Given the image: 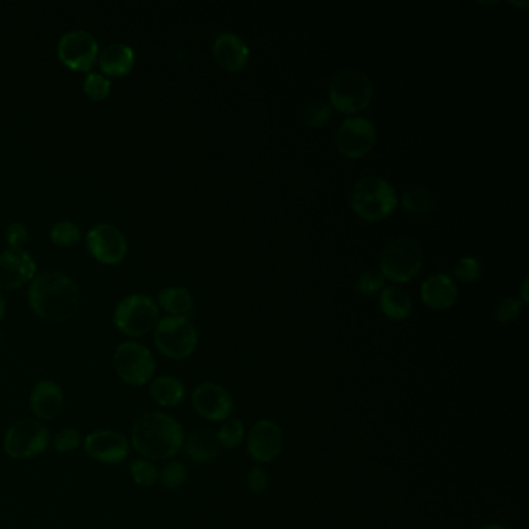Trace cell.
<instances>
[{
    "mask_svg": "<svg viewBox=\"0 0 529 529\" xmlns=\"http://www.w3.org/2000/svg\"><path fill=\"white\" fill-rule=\"evenodd\" d=\"M131 443L150 461H168L183 447L185 432L175 416L165 411H146L131 430Z\"/></svg>",
    "mask_w": 529,
    "mask_h": 529,
    "instance_id": "cell-1",
    "label": "cell"
},
{
    "mask_svg": "<svg viewBox=\"0 0 529 529\" xmlns=\"http://www.w3.org/2000/svg\"><path fill=\"white\" fill-rule=\"evenodd\" d=\"M28 303L37 317L60 323L78 311L79 289L72 278L61 272H44L28 289Z\"/></svg>",
    "mask_w": 529,
    "mask_h": 529,
    "instance_id": "cell-2",
    "label": "cell"
},
{
    "mask_svg": "<svg viewBox=\"0 0 529 529\" xmlns=\"http://www.w3.org/2000/svg\"><path fill=\"white\" fill-rule=\"evenodd\" d=\"M349 204L363 221L379 223L395 213L399 199L391 183L376 175H368L351 190Z\"/></svg>",
    "mask_w": 529,
    "mask_h": 529,
    "instance_id": "cell-3",
    "label": "cell"
},
{
    "mask_svg": "<svg viewBox=\"0 0 529 529\" xmlns=\"http://www.w3.org/2000/svg\"><path fill=\"white\" fill-rule=\"evenodd\" d=\"M374 87L367 73L346 69L336 73L330 85V104L337 112L357 117L370 108L373 102Z\"/></svg>",
    "mask_w": 529,
    "mask_h": 529,
    "instance_id": "cell-4",
    "label": "cell"
},
{
    "mask_svg": "<svg viewBox=\"0 0 529 529\" xmlns=\"http://www.w3.org/2000/svg\"><path fill=\"white\" fill-rule=\"evenodd\" d=\"M424 265L421 247L411 240L399 238L391 240L380 253V273L391 283H410L418 277Z\"/></svg>",
    "mask_w": 529,
    "mask_h": 529,
    "instance_id": "cell-5",
    "label": "cell"
},
{
    "mask_svg": "<svg viewBox=\"0 0 529 529\" xmlns=\"http://www.w3.org/2000/svg\"><path fill=\"white\" fill-rule=\"evenodd\" d=\"M154 343L165 357L183 361L198 348V331L188 317L169 315L159 320L154 328Z\"/></svg>",
    "mask_w": 529,
    "mask_h": 529,
    "instance_id": "cell-6",
    "label": "cell"
},
{
    "mask_svg": "<svg viewBox=\"0 0 529 529\" xmlns=\"http://www.w3.org/2000/svg\"><path fill=\"white\" fill-rule=\"evenodd\" d=\"M159 323V306L151 297L134 294L118 303L114 313V325L127 337L150 334Z\"/></svg>",
    "mask_w": 529,
    "mask_h": 529,
    "instance_id": "cell-7",
    "label": "cell"
},
{
    "mask_svg": "<svg viewBox=\"0 0 529 529\" xmlns=\"http://www.w3.org/2000/svg\"><path fill=\"white\" fill-rule=\"evenodd\" d=\"M50 432L39 419H20L6 430L4 451L12 460H30L47 451Z\"/></svg>",
    "mask_w": 529,
    "mask_h": 529,
    "instance_id": "cell-8",
    "label": "cell"
},
{
    "mask_svg": "<svg viewBox=\"0 0 529 529\" xmlns=\"http://www.w3.org/2000/svg\"><path fill=\"white\" fill-rule=\"evenodd\" d=\"M114 368L125 384L143 387L154 379L156 361L150 348L142 343L125 342L115 349Z\"/></svg>",
    "mask_w": 529,
    "mask_h": 529,
    "instance_id": "cell-9",
    "label": "cell"
},
{
    "mask_svg": "<svg viewBox=\"0 0 529 529\" xmlns=\"http://www.w3.org/2000/svg\"><path fill=\"white\" fill-rule=\"evenodd\" d=\"M376 126L365 117H349L337 131V150L346 159L368 156L376 144Z\"/></svg>",
    "mask_w": 529,
    "mask_h": 529,
    "instance_id": "cell-10",
    "label": "cell"
},
{
    "mask_svg": "<svg viewBox=\"0 0 529 529\" xmlns=\"http://www.w3.org/2000/svg\"><path fill=\"white\" fill-rule=\"evenodd\" d=\"M247 452L256 464L273 463L284 451V432L278 422L259 419L246 435Z\"/></svg>",
    "mask_w": 529,
    "mask_h": 529,
    "instance_id": "cell-11",
    "label": "cell"
},
{
    "mask_svg": "<svg viewBox=\"0 0 529 529\" xmlns=\"http://www.w3.org/2000/svg\"><path fill=\"white\" fill-rule=\"evenodd\" d=\"M192 409L205 421L224 422L235 410L233 397L216 382H202L191 393Z\"/></svg>",
    "mask_w": 529,
    "mask_h": 529,
    "instance_id": "cell-12",
    "label": "cell"
},
{
    "mask_svg": "<svg viewBox=\"0 0 529 529\" xmlns=\"http://www.w3.org/2000/svg\"><path fill=\"white\" fill-rule=\"evenodd\" d=\"M83 445L87 457L108 466H117L126 461L131 451L129 439L118 430L110 428L89 433L83 441Z\"/></svg>",
    "mask_w": 529,
    "mask_h": 529,
    "instance_id": "cell-13",
    "label": "cell"
},
{
    "mask_svg": "<svg viewBox=\"0 0 529 529\" xmlns=\"http://www.w3.org/2000/svg\"><path fill=\"white\" fill-rule=\"evenodd\" d=\"M58 56L69 69L89 72L98 58V43L87 31H69L60 39Z\"/></svg>",
    "mask_w": 529,
    "mask_h": 529,
    "instance_id": "cell-14",
    "label": "cell"
},
{
    "mask_svg": "<svg viewBox=\"0 0 529 529\" xmlns=\"http://www.w3.org/2000/svg\"><path fill=\"white\" fill-rule=\"evenodd\" d=\"M92 256L102 264H120L127 253L126 238L110 224H98L85 236Z\"/></svg>",
    "mask_w": 529,
    "mask_h": 529,
    "instance_id": "cell-15",
    "label": "cell"
},
{
    "mask_svg": "<svg viewBox=\"0 0 529 529\" xmlns=\"http://www.w3.org/2000/svg\"><path fill=\"white\" fill-rule=\"evenodd\" d=\"M37 275V264L24 248H8L0 255V289L12 290L25 286Z\"/></svg>",
    "mask_w": 529,
    "mask_h": 529,
    "instance_id": "cell-16",
    "label": "cell"
},
{
    "mask_svg": "<svg viewBox=\"0 0 529 529\" xmlns=\"http://www.w3.org/2000/svg\"><path fill=\"white\" fill-rule=\"evenodd\" d=\"M213 58L225 72L238 73L250 60V48L235 33H223L213 44Z\"/></svg>",
    "mask_w": 529,
    "mask_h": 529,
    "instance_id": "cell-17",
    "label": "cell"
},
{
    "mask_svg": "<svg viewBox=\"0 0 529 529\" xmlns=\"http://www.w3.org/2000/svg\"><path fill=\"white\" fill-rule=\"evenodd\" d=\"M30 409L39 421L56 419L64 410V391L54 380H39L30 393Z\"/></svg>",
    "mask_w": 529,
    "mask_h": 529,
    "instance_id": "cell-18",
    "label": "cell"
},
{
    "mask_svg": "<svg viewBox=\"0 0 529 529\" xmlns=\"http://www.w3.org/2000/svg\"><path fill=\"white\" fill-rule=\"evenodd\" d=\"M421 300L432 311H447L457 303V284L445 273H435L422 283Z\"/></svg>",
    "mask_w": 529,
    "mask_h": 529,
    "instance_id": "cell-19",
    "label": "cell"
},
{
    "mask_svg": "<svg viewBox=\"0 0 529 529\" xmlns=\"http://www.w3.org/2000/svg\"><path fill=\"white\" fill-rule=\"evenodd\" d=\"M188 457L194 463L207 464L216 460L221 453V444L217 439V433L208 427H199L185 436L183 443Z\"/></svg>",
    "mask_w": 529,
    "mask_h": 529,
    "instance_id": "cell-20",
    "label": "cell"
},
{
    "mask_svg": "<svg viewBox=\"0 0 529 529\" xmlns=\"http://www.w3.org/2000/svg\"><path fill=\"white\" fill-rule=\"evenodd\" d=\"M379 306L387 319L403 321L411 315L413 298L403 286L391 284L380 290Z\"/></svg>",
    "mask_w": 529,
    "mask_h": 529,
    "instance_id": "cell-21",
    "label": "cell"
},
{
    "mask_svg": "<svg viewBox=\"0 0 529 529\" xmlns=\"http://www.w3.org/2000/svg\"><path fill=\"white\" fill-rule=\"evenodd\" d=\"M150 395L157 405L165 409H175L185 401L187 388L183 382L175 376H159L156 379L151 380Z\"/></svg>",
    "mask_w": 529,
    "mask_h": 529,
    "instance_id": "cell-22",
    "label": "cell"
},
{
    "mask_svg": "<svg viewBox=\"0 0 529 529\" xmlns=\"http://www.w3.org/2000/svg\"><path fill=\"white\" fill-rule=\"evenodd\" d=\"M134 60L135 56L133 48L126 44H112L100 54V67L104 75L121 78L133 70Z\"/></svg>",
    "mask_w": 529,
    "mask_h": 529,
    "instance_id": "cell-23",
    "label": "cell"
},
{
    "mask_svg": "<svg viewBox=\"0 0 529 529\" xmlns=\"http://www.w3.org/2000/svg\"><path fill=\"white\" fill-rule=\"evenodd\" d=\"M157 300L173 317H188L191 313L192 297L187 289L165 288L159 292Z\"/></svg>",
    "mask_w": 529,
    "mask_h": 529,
    "instance_id": "cell-24",
    "label": "cell"
},
{
    "mask_svg": "<svg viewBox=\"0 0 529 529\" xmlns=\"http://www.w3.org/2000/svg\"><path fill=\"white\" fill-rule=\"evenodd\" d=\"M217 433V439H219V444L223 449L227 451H233L238 449L244 439H246V426L240 419L236 418H229L227 421H224L223 426L219 428Z\"/></svg>",
    "mask_w": 529,
    "mask_h": 529,
    "instance_id": "cell-25",
    "label": "cell"
},
{
    "mask_svg": "<svg viewBox=\"0 0 529 529\" xmlns=\"http://www.w3.org/2000/svg\"><path fill=\"white\" fill-rule=\"evenodd\" d=\"M188 469L179 460H168L159 470V481L165 489L175 491L187 483Z\"/></svg>",
    "mask_w": 529,
    "mask_h": 529,
    "instance_id": "cell-26",
    "label": "cell"
},
{
    "mask_svg": "<svg viewBox=\"0 0 529 529\" xmlns=\"http://www.w3.org/2000/svg\"><path fill=\"white\" fill-rule=\"evenodd\" d=\"M401 204L411 215H426L433 208L432 192L422 187L411 188L403 192Z\"/></svg>",
    "mask_w": 529,
    "mask_h": 529,
    "instance_id": "cell-27",
    "label": "cell"
},
{
    "mask_svg": "<svg viewBox=\"0 0 529 529\" xmlns=\"http://www.w3.org/2000/svg\"><path fill=\"white\" fill-rule=\"evenodd\" d=\"M129 474L133 476L134 483L139 486H154L159 481V469L156 464L146 458L134 460L133 463L129 464Z\"/></svg>",
    "mask_w": 529,
    "mask_h": 529,
    "instance_id": "cell-28",
    "label": "cell"
},
{
    "mask_svg": "<svg viewBox=\"0 0 529 529\" xmlns=\"http://www.w3.org/2000/svg\"><path fill=\"white\" fill-rule=\"evenodd\" d=\"M331 118L332 108L328 102H311L303 112L305 126L313 127V129L326 126L331 121Z\"/></svg>",
    "mask_w": 529,
    "mask_h": 529,
    "instance_id": "cell-29",
    "label": "cell"
},
{
    "mask_svg": "<svg viewBox=\"0 0 529 529\" xmlns=\"http://www.w3.org/2000/svg\"><path fill=\"white\" fill-rule=\"evenodd\" d=\"M50 238L56 246L72 247L81 240V232L72 221H60L52 227Z\"/></svg>",
    "mask_w": 529,
    "mask_h": 529,
    "instance_id": "cell-30",
    "label": "cell"
},
{
    "mask_svg": "<svg viewBox=\"0 0 529 529\" xmlns=\"http://www.w3.org/2000/svg\"><path fill=\"white\" fill-rule=\"evenodd\" d=\"M83 89L92 102H104L110 94V81L100 73H89L83 83Z\"/></svg>",
    "mask_w": 529,
    "mask_h": 529,
    "instance_id": "cell-31",
    "label": "cell"
},
{
    "mask_svg": "<svg viewBox=\"0 0 529 529\" xmlns=\"http://www.w3.org/2000/svg\"><path fill=\"white\" fill-rule=\"evenodd\" d=\"M522 309H524L522 301L516 298V297H508V298H503L497 305L493 317L499 321L500 325H509L514 320L518 319V315L522 313Z\"/></svg>",
    "mask_w": 529,
    "mask_h": 529,
    "instance_id": "cell-32",
    "label": "cell"
},
{
    "mask_svg": "<svg viewBox=\"0 0 529 529\" xmlns=\"http://www.w3.org/2000/svg\"><path fill=\"white\" fill-rule=\"evenodd\" d=\"M453 277L461 283H474L481 277V264L474 256H463L453 267Z\"/></svg>",
    "mask_w": 529,
    "mask_h": 529,
    "instance_id": "cell-33",
    "label": "cell"
},
{
    "mask_svg": "<svg viewBox=\"0 0 529 529\" xmlns=\"http://www.w3.org/2000/svg\"><path fill=\"white\" fill-rule=\"evenodd\" d=\"M81 443H83L81 433L72 427L61 428L60 432L56 433L52 439L54 451L60 452V453L73 452L75 449H78Z\"/></svg>",
    "mask_w": 529,
    "mask_h": 529,
    "instance_id": "cell-34",
    "label": "cell"
},
{
    "mask_svg": "<svg viewBox=\"0 0 529 529\" xmlns=\"http://www.w3.org/2000/svg\"><path fill=\"white\" fill-rule=\"evenodd\" d=\"M385 288V278L380 271L362 272L357 281L355 289L363 295H374L380 292Z\"/></svg>",
    "mask_w": 529,
    "mask_h": 529,
    "instance_id": "cell-35",
    "label": "cell"
},
{
    "mask_svg": "<svg viewBox=\"0 0 529 529\" xmlns=\"http://www.w3.org/2000/svg\"><path fill=\"white\" fill-rule=\"evenodd\" d=\"M271 484L269 480V472L264 469V466L256 464L253 466L252 469L248 470V476H247V487L252 493H264L267 491V487Z\"/></svg>",
    "mask_w": 529,
    "mask_h": 529,
    "instance_id": "cell-36",
    "label": "cell"
},
{
    "mask_svg": "<svg viewBox=\"0 0 529 529\" xmlns=\"http://www.w3.org/2000/svg\"><path fill=\"white\" fill-rule=\"evenodd\" d=\"M27 240H28V229L24 224H12L6 230V242L12 248H22Z\"/></svg>",
    "mask_w": 529,
    "mask_h": 529,
    "instance_id": "cell-37",
    "label": "cell"
},
{
    "mask_svg": "<svg viewBox=\"0 0 529 529\" xmlns=\"http://www.w3.org/2000/svg\"><path fill=\"white\" fill-rule=\"evenodd\" d=\"M529 284V280L528 278H525L524 280V283H522V289H520V295H522V297H520V298H518V300L522 301V303H524V305H528L529 303V295H528V286Z\"/></svg>",
    "mask_w": 529,
    "mask_h": 529,
    "instance_id": "cell-38",
    "label": "cell"
},
{
    "mask_svg": "<svg viewBox=\"0 0 529 529\" xmlns=\"http://www.w3.org/2000/svg\"><path fill=\"white\" fill-rule=\"evenodd\" d=\"M480 529H511V528H508V526H506V525H501V524H487V525H483V526H481Z\"/></svg>",
    "mask_w": 529,
    "mask_h": 529,
    "instance_id": "cell-39",
    "label": "cell"
},
{
    "mask_svg": "<svg viewBox=\"0 0 529 529\" xmlns=\"http://www.w3.org/2000/svg\"><path fill=\"white\" fill-rule=\"evenodd\" d=\"M6 311V305L5 300H4V297L0 295V320L4 319V315H5Z\"/></svg>",
    "mask_w": 529,
    "mask_h": 529,
    "instance_id": "cell-40",
    "label": "cell"
},
{
    "mask_svg": "<svg viewBox=\"0 0 529 529\" xmlns=\"http://www.w3.org/2000/svg\"><path fill=\"white\" fill-rule=\"evenodd\" d=\"M0 342H2V337H0Z\"/></svg>",
    "mask_w": 529,
    "mask_h": 529,
    "instance_id": "cell-41",
    "label": "cell"
}]
</instances>
